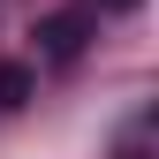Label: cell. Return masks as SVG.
I'll use <instances>...</instances> for the list:
<instances>
[{"label":"cell","instance_id":"1","mask_svg":"<svg viewBox=\"0 0 159 159\" xmlns=\"http://www.w3.org/2000/svg\"><path fill=\"white\" fill-rule=\"evenodd\" d=\"M38 61H76L91 46V15H38Z\"/></svg>","mask_w":159,"mask_h":159},{"label":"cell","instance_id":"2","mask_svg":"<svg viewBox=\"0 0 159 159\" xmlns=\"http://www.w3.org/2000/svg\"><path fill=\"white\" fill-rule=\"evenodd\" d=\"M23 98H30V68L23 61H0V114H15Z\"/></svg>","mask_w":159,"mask_h":159},{"label":"cell","instance_id":"3","mask_svg":"<svg viewBox=\"0 0 159 159\" xmlns=\"http://www.w3.org/2000/svg\"><path fill=\"white\" fill-rule=\"evenodd\" d=\"M98 8H136V0H98Z\"/></svg>","mask_w":159,"mask_h":159}]
</instances>
